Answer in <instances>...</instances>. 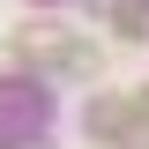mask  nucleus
Instances as JSON below:
<instances>
[{"instance_id":"obj_1","label":"nucleus","mask_w":149,"mask_h":149,"mask_svg":"<svg viewBox=\"0 0 149 149\" xmlns=\"http://www.w3.org/2000/svg\"><path fill=\"white\" fill-rule=\"evenodd\" d=\"M90 134H97V142H119V149H149V90L97 104L90 112Z\"/></svg>"},{"instance_id":"obj_2","label":"nucleus","mask_w":149,"mask_h":149,"mask_svg":"<svg viewBox=\"0 0 149 149\" xmlns=\"http://www.w3.org/2000/svg\"><path fill=\"white\" fill-rule=\"evenodd\" d=\"M15 52L30 60V67H60V74H90V52H82V45H74L67 30H15Z\"/></svg>"}]
</instances>
